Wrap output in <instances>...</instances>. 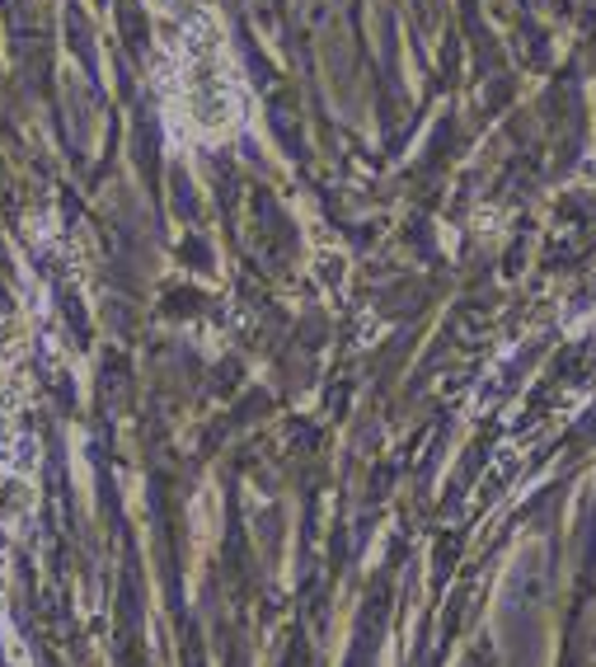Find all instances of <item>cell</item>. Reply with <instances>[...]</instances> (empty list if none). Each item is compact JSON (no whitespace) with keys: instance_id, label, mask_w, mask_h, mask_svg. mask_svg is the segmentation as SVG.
Here are the masks:
<instances>
[{"instance_id":"cell-1","label":"cell","mask_w":596,"mask_h":667,"mask_svg":"<svg viewBox=\"0 0 596 667\" xmlns=\"http://www.w3.org/2000/svg\"><path fill=\"white\" fill-rule=\"evenodd\" d=\"M165 85H169V109L184 122L188 136L217 142V136L235 132V122L244 113L240 76H235L231 52H225L221 29L207 14L192 20L188 29H179Z\"/></svg>"}]
</instances>
